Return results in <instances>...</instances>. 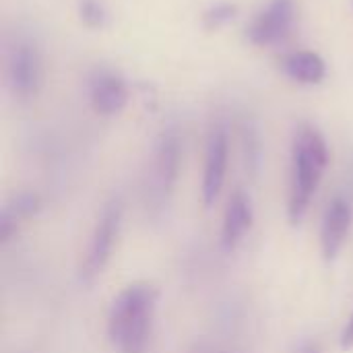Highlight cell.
Listing matches in <instances>:
<instances>
[{
    "instance_id": "1",
    "label": "cell",
    "mask_w": 353,
    "mask_h": 353,
    "mask_svg": "<svg viewBox=\"0 0 353 353\" xmlns=\"http://www.w3.org/2000/svg\"><path fill=\"white\" fill-rule=\"evenodd\" d=\"M157 300L159 290L151 283H132L116 296L108 316V335L116 352L145 353L153 331Z\"/></svg>"
},
{
    "instance_id": "2",
    "label": "cell",
    "mask_w": 353,
    "mask_h": 353,
    "mask_svg": "<svg viewBox=\"0 0 353 353\" xmlns=\"http://www.w3.org/2000/svg\"><path fill=\"white\" fill-rule=\"evenodd\" d=\"M329 165V147L319 128L302 124L292 145V186H290V221L298 225L308 213L310 201Z\"/></svg>"
},
{
    "instance_id": "3",
    "label": "cell",
    "mask_w": 353,
    "mask_h": 353,
    "mask_svg": "<svg viewBox=\"0 0 353 353\" xmlns=\"http://www.w3.org/2000/svg\"><path fill=\"white\" fill-rule=\"evenodd\" d=\"M41 54L29 39H19L6 56V81L17 99L35 97L41 85Z\"/></svg>"
},
{
    "instance_id": "4",
    "label": "cell",
    "mask_w": 353,
    "mask_h": 353,
    "mask_svg": "<svg viewBox=\"0 0 353 353\" xmlns=\"http://www.w3.org/2000/svg\"><path fill=\"white\" fill-rule=\"evenodd\" d=\"M296 23V2L294 0H271L246 29L250 43L269 48L288 39Z\"/></svg>"
},
{
    "instance_id": "5",
    "label": "cell",
    "mask_w": 353,
    "mask_h": 353,
    "mask_svg": "<svg viewBox=\"0 0 353 353\" xmlns=\"http://www.w3.org/2000/svg\"><path fill=\"white\" fill-rule=\"evenodd\" d=\"M120 223H122V207L118 203H112L105 207L103 215L99 217L91 242H89V250H87V259L83 263V277L91 279L95 275H99L103 271V267L108 265L118 232H120Z\"/></svg>"
},
{
    "instance_id": "6",
    "label": "cell",
    "mask_w": 353,
    "mask_h": 353,
    "mask_svg": "<svg viewBox=\"0 0 353 353\" xmlns=\"http://www.w3.org/2000/svg\"><path fill=\"white\" fill-rule=\"evenodd\" d=\"M228 130L223 126H215L207 141V153H205V172H203V205L209 209L215 205L228 172Z\"/></svg>"
},
{
    "instance_id": "7",
    "label": "cell",
    "mask_w": 353,
    "mask_h": 353,
    "mask_svg": "<svg viewBox=\"0 0 353 353\" xmlns=\"http://www.w3.org/2000/svg\"><path fill=\"white\" fill-rule=\"evenodd\" d=\"M89 101L95 114L99 116H116L128 103V87L126 81L108 68H97L89 77Z\"/></svg>"
},
{
    "instance_id": "8",
    "label": "cell",
    "mask_w": 353,
    "mask_h": 353,
    "mask_svg": "<svg viewBox=\"0 0 353 353\" xmlns=\"http://www.w3.org/2000/svg\"><path fill=\"white\" fill-rule=\"evenodd\" d=\"M353 211L352 205L345 199H335L325 213L323 230H321V246L327 261H335L341 248L347 242L352 230Z\"/></svg>"
},
{
    "instance_id": "9",
    "label": "cell",
    "mask_w": 353,
    "mask_h": 353,
    "mask_svg": "<svg viewBox=\"0 0 353 353\" xmlns=\"http://www.w3.org/2000/svg\"><path fill=\"white\" fill-rule=\"evenodd\" d=\"M254 221V211L250 196L244 190H236L228 203L223 228H221V244L225 250H234L250 232Z\"/></svg>"
},
{
    "instance_id": "10",
    "label": "cell",
    "mask_w": 353,
    "mask_h": 353,
    "mask_svg": "<svg viewBox=\"0 0 353 353\" xmlns=\"http://www.w3.org/2000/svg\"><path fill=\"white\" fill-rule=\"evenodd\" d=\"M180 168V141L174 130H165L155 147L153 176L161 190H170L176 182Z\"/></svg>"
},
{
    "instance_id": "11",
    "label": "cell",
    "mask_w": 353,
    "mask_h": 353,
    "mask_svg": "<svg viewBox=\"0 0 353 353\" xmlns=\"http://www.w3.org/2000/svg\"><path fill=\"white\" fill-rule=\"evenodd\" d=\"M281 68L292 81L300 85H319L327 77L325 60L316 52H310V50L288 54L281 62Z\"/></svg>"
},
{
    "instance_id": "12",
    "label": "cell",
    "mask_w": 353,
    "mask_h": 353,
    "mask_svg": "<svg viewBox=\"0 0 353 353\" xmlns=\"http://www.w3.org/2000/svg\"><path fill=\"white\" fill-rule=\"evenodd\" d=\"M37 211V196L35 194H21L17 196L14 205H8L2 213V219H0V236H2V242H6L10 238V234L14 232L17 223L29 215H33Z\"/></svg>"
},
{
    "instance_id": "13",
    "label": "cell",
    "mask_w": 353,
    "mask_h": 353,
    "mask_svg": "<svg viewBox=\"0 0 353 353\" xmlns=\"http://www.w3.org/2000/svg\"><path fill=\"white\" fill-rule=\"evenodd\" d=\"M238 14V6L234 2H215L203 12V27L207 31H217L234 21Z\"/></svg>"
},
{
    "instance_id": "14",
    "label": "cell",
    "mask_w": 353,
    "mask_h": 353,
    "mask_svg": "<svg viewBox=\"0 0 353 353\" xmlns=\"http://www.w3.org/2000/svg\"><path fill=\"white\" fill-rule=\"evenodd\" d=\"M79 17L91 29H101L108 23V12H105L103 4L97 0H83L79 4Z\"/></svg>"
},
{
    "instance_id": "15",
    "label": "cell",
    "mask_w": 353,
    "mask_h": 353,
    "mask_svg": "<svg viewBox=\"0 0 353 353\" xmlns=\"http://www.w3.org/2000/svg\"><path fill=\"white\" fill-rule=\"evenodd\" d=\"M341 347H343V350H352L353 347V314L352 319L347 321L343 333H341Z\"/></svg>"
},
{
    "instance_id": "16",
    "label": "cell",
    "mask_w": 353,
    "mask_h": 353,
    "mask_svg": "<svg viewBox=\"0 0 353 353\" xmlns=\"http://www.w3.org/2000/svg\"><path fill=\"white\" fill-rule=\"evenodd\" d=\"M304 353H321V352H319L316 347H308V350H306V352H304Z\"/></svg>"
}]
</instances>
